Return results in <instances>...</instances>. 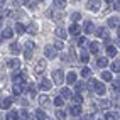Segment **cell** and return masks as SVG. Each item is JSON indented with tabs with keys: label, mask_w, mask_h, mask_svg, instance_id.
Instances as JSON below:
<instances>
[{
	"label": "cell",
	"mask_w": 120,
	"mask_h": 120,
	"mask_svg": "<svg viewBox=\"0 0 120 120\" xmlns=\"http://www.w3.org/2000/svg\"><path fill=\"white\" fill-rule=\"evenodd\" d=\"M75 81H76V73L71 71V73H68V76H66V83L68 85H75Z\"/></svg>",
	"instance_id": "cell-16"
},
{
	"label": "cell",
	"mask_w": 120,
	"mask_h": 120,
	"mask_svg": "<svg viewBox=\"0 0 120 120\" xmlns=\"http://www.w3.org/2000/svg\"><path fill=\"white\" fill-rule=\"evenodd\" d=\"M44 54H46V58H49V59H54L56 58V49L52 46H47L46 49H44Z\"/></svg>",
	"instance_id": "cell-10"
},
{
	"label": "cell",
	"mask_w": 120,
	"mask_h": 120,
	"mask_svg": "<svg viewBox=\"0 0 120 120\" xmlns=\"http://www.w3.org/2000/svg\"><path fill=\"white\" fill-rule=\"evenodd\" d=\"M105 2H112V0H105Z\"/></svg>",
	"instance_id": "cell-50"
},
{
	"label": "cell",
	"mask_w": 120,
	"mask_h": 120,
	"mask_svg": "<svg viewBox=\"0 0 120 120\" xmlns=\"http://www.w3.org/2000/svg\"><path fill=\"white\" fill-rule=\"evenodd\" d=\"M24 5L29 7V9H34L36 7V0H24Z\"/></svg>",
	"instance_id": "cell-36"
},
{
	"label": "cell",
	"mask_w": 120,
	"mask_h": 120,
	"mask_svg": "<svg viewBox=\"0 0 120 120\" xmlns=\"http://www.w3.org/2000/svg\"><path fill=\"white\" fill-rule=\"evenodd\" d=\"M71 19H73V20H75V22H78V20H79V19H81V14H79V12H75V14H73V15H71Z\"/></svg>",
	"instance_id": "cell-44"
},
{
	"label": "cell",
	"mask_w": 120,
	"mask_h": 120,
	"mask_svg": "<svg viewBox=\"0 0 120 120\" xmlns=\"http://www.w3.org/2000/svg\"><path fill=\"white\" fill-rule=\"evenodd\" d=\"M4 2H5V0H0V4H4Z\"/></svg>",
	"instance_id": "cell-49"
},
{
	"label": "cell",
	"mask_w": 120,
	"mask_h": 120,
	"mask_svg": "<svg viewBox=\"0 0 120 120\" xmlns=\"http://www.w3.org/2000/svg\"><path fill=\"white\" fill-rule=\"evenodd\" d=\"M86 7H88L90 10H93V12H98V10H100V0H88Z\"/></svg>",
	"instance_id": "cell-4"
},
{
	"label": "cell",
	"mask_w": 120,
	"mask_h": 120,
	"mask_svg": "<svg viewBox=\"0 0 120 120\" xmlns=\"http://www.w3.org/2000/svg\"><path fill=\"white\" fill-rule=\"evenodd\" d=\"M63 103H64V98H63V97H56V98H54V105H56V107H61Z\"/></svg>",
	"instance_id": "cell-37"
},
{
	"label": "cell",
	"mask_w": 120,
	"mask_h": 120,
	"mask_svg": "<svg viewBox=\"0 0 120 120\" xmlns=\"http://www.w3.org/2000/svg\"><path fill=\"white\" fill-rule=\"evenodd\" d=\"M101 78L105 79V81H112V73H110V71H103V73H101Z\"/></svg>",
	"instance_id": "cell-34"
},
{
	"label": "cell",
	"mask_w": 120,
	"mask_h": 120,
	"mask_svg": "<svg viewBox=\"0 0 120 120\" xmlns=\"http://www.w3.org/2000/svg\"><path fill=\"white\" fill-rule=\"evenodd\" d=\"M2 41H4V37H2V36H0V42H2Z\"/></svg>",
	"instance_id": "cell-48"
},
{
	"label": "cell",
	"mask_w": 120,
	"mask_h": 120,
	"mask_svg": "<svg viewBox=\"0 0 120 120\" xmlns=\"http://www.w3.org/2000/svg\"><path fill=\"white\" fill-rule=\"evenodd\" d=\"M12 79H14L15 83H20V81H24V79H26V71H17V73H14Z\"/></svg>",
	"instance_id": "cell-8"
},
{
	"label": "cell",
	"mask_w": 120,
	"mask_h": 120,
	"mask_svg": "<svg viewBox=\"0 0 120 120\" xmlns=\"http://www.w3.org/2000/svg\"><path fill=\"white\" fill-rule=\"evenodd\" d=\"M7 66H9L10 69H19V68H20V61H19L17 58L9 59V61H7Z\"/></svg>",
	"instance_id": "cell-11"
},
{
	"label": "cell",
	"mask_w": 120,
	"mask_h": 120,
	"mask_svg": "<svg viewBox=\"0 0 120 120\" xmlns=\"http://www.w3.org/2000/svg\"><path fill=\"white\" fill-rule=\"evenodd\" d=\"M12 91H14L15 97H20V95H22V88H20V85H19V83H17V85H14Z\"/></svg>",
	"instance_id": "cell-26"
},
{
	"label": "cell",
	"mask_w": 120,
	"mask_h": 120,
	"mask_svg": "<svg viewBox=\"0 0 120 120\" xmlns=\"http://www.w3.org/2000/svg\"><path fill=\"white\" fill-rule=\"evenodd\" d=\"M118 118V115L117 113H112V112H108V113L105 115V120H117Z\"/></svg>",
	"instance_id": "cell-38"
},
{
	"label": "cell",
	"mask_w": 120,
	"mask_h": 120,
	"mask_svg": "<svg viewBox=\"0 0 120 120\" xmlns=\"http://www.w3.org/2000/svg\"><path fill=\"white\" fill-rule=\"evenodd\" d=\"M110 105H112L110 100H101V101H98V107H100V108H105V110H107Z\"/></svg>",
	"instance_id": "cell-30"
},
{
	"label": "cell",
	"mask_w": 120,
	"mask_h": 120,
	"mask_svg": "<svg viewBox=\"0 0 120 120\" xmlns=\"http://www.w3.org/2000/svg\"><path fill=\"white\" fill-rule=\"evenodd\" d=\"M54 34L58 36L59 39H63V41H64V39H68V34H66V29H64V27H56Z\"/></svg>",
	"instance_id": "cell-9"
},
{
	"label": "cell",
	"mask_w": 120,
	"mask_h": 120,
	"mask_svg": "<svg viewBox=\"0 0 120 120\" xmlns=\"http://www.w3.org/2000/svg\"><path fill=\"white\" fill-rule=\"evenodd\" d=\"M10 52H12V54H19V52H20V46H19L17 42L10 44Z\"/></svg>",
	"instance_id": "cell-25"
},
{
	"label": "cell",
	"mask_w": 120,
	"mask_h": 120,
	"mask_svg": "<svg viewBox=\"0 0 120 120\" xmlns=\"http://www.w3.org/2000/svg\"><path fill=\"white\" fill-rule=\"evenodd\" d=\"M112 71H113V73H118V71H120V64H118V61L112 63Z\"/></svg>",
	"instance_id": "cell-41"
},
{
	"label": "cell",
	"mask_w": 120,
	"mask_h": 120,
	"mask_svg": "<svg viewBox=\"0 0 120 120\" xmlns=\"http://www.w3.org/2000/svg\"><path fill=\"white\" fill-rule=\"evenodd\" d=\"M98 120H105V118H98Z\"/></svg>",
	"instance_id": "cell-51"
},
{
	"label": "cell",
	"mask_w": 120,
	"mask_h": 120,
	"mask_svg": "<svg viewBox=\"0 0 120 120\" xmlns=\"http://www.w3.org/2000/svg\"><path fill=\"white\" fill-rule=\"evenodd\" d=\"M26 26H24V24L22 22H17V24H15V32H19V34H24V32H26Z\"/></svg>",
	"instance_id": "cell-20"
},
{
	"label": "cell",
	"mask_w": 120,
	"mask_h": 120,
	"mask_svg": "<svg viewBox=\"0 0 120 120\" xmlns=\"http://www.w3.org/2000/svg\"><path fill=\"white\" fill-rule=\"evenodd\" d=\"M17 115H19L20 118H24V120H27V118H29V112H27V110H20V112H17Z\"/></svg>",
	"instance_id": "cell-35"
},
{
	"label": "cell",
	"mask_w": 120,
	"mask_h": 120,
	"mask_svg": "<svg viewBox=\"0 0 120 120\" xmlns=\"http://www.w3.org/2000/svg\"><path fill=\"white\" fill-rule=\"evenodd\" d=\"M79 59H81V63H88V59H90V54H88V51H83L81 56H79Z\"/></svg>",
	"instance_id": "cell-32"
},
{
	"label": "cell",
	"mask_w": 120,
	"mask_h": 120,
	"mask_svg": "<svg viewBox=\"0 0 120 120\" xmlns=\"http://www.w3.org/2000/svg\"><path fill=\"white\" fill-rule=\"evenodd\" d=\"M34 117H36V120H46L47 118V115H46V112L44 110H36V113H34Z\"/></svg>",
	"instance_id": "cell-15"
},
{
	"label": "cell",
	"mask_w": 120,
	"mask_h": 120,
	"mask_svg": "<svg viewBox=\"0 0 120 120\" xmlns=\"http://www.w3.org/2000/svg\"><path fill=\"white\" fill-rule=\"evenodd\" d=\"M12 103H14V98L7 97V98H4L2 101H0V108H2V110H9L12 107Z\"/></svg>",
	"instance_id": "cell-5"
},
{
	"label": "cell",
	"mask_w": 120,
	"mask_h": 120,
	"mask_svg": "<svg viewBox=\"0 0 120 120\" xmlns=\"http://www.w3.org/2000/svg\"><path fill=\"white\" fill-rule=\"evenodd\" d=\"M61 97L63 98H71V97H73V93H71V90H69V88H63V91H61Z\"/></svg>",
	"instance_id": "cell-23"
},
{
	"label": "cell",
	"mask_w": 120,
	"mask_h": 120,
	"mask_svg": "<svg viewBox=\"0 0 120 120\" xmlns=\"http://www.w3.org/2000/svg\"><path fill=\"white\" fill-rule=\"evenodd\" d=\"M32 52H34V42H26V46H24V59L26 61H30V58H32Z\"/></svg>",
	"instance_id": "cell-2"
},
{
	"label": "cell",
	"mask_w": 120,
	"mask_h": 120,
	"mask_svg": "<svg viewBox=\"0 0 120 120\" xmlns=\"http://www.w3.org/2000/svg\"><path fill=\"white\" fill-rule=\"evenodd\" d=\"M108 27H118V17H110L108 19Z\"/></svg>",
	"instance_id": "cell-24"
},
{
	"label": "cell",
	"mask_w": 120,
	"mask_h": 120,
	"mask_svg": "<svg viewBox=\"0 0 120 120\" xmlns=\"http://www.w3.org/2000/svg\"><path fill=\"white\" fill-rule=\"evenodd\" d=\"M0 29H2V24H0Z\"/></svg>",
	"instance_id": "cell-52"
},
{
	"label": "cell",
	"mask_w": 120,
	"mask_h": 120,
	"mask_svg": "<svg viewBox=\"0 0 120 120\" xmlns=\"http://www.w3.org/2000/svg\"><path fill=\"white\" fill-rule=\"evenodd\" d=\"M39 2H44V0H39Z\"/></svg>",
	"instance_id": "cell-53"
},
{
	"label": "cell",
	"mask_w": 120,
	"mask_h": 120,
	"mask_svg": "<svg viewBox=\"0 0 120 120\" xmlns=\"http://www.w3.org/2000/svg\"><path fill=\"white\" fill-rule=\"evenodd\" d=\"M97 66L98 68H107L108 66V59L107 58H98L97 59Z\"/></svg>",
	"instance_id": "cell-18"
},
{
	"label": "cell",
	"mask_w": 120,
	"mask_h": 120,
	"mask_svg": "<svg viewBox=\"0 0 120 120\" xmlns=\"http://www.w3.org/2000/svg\"><path fill=\"white\" fill-rule=\"evenodd\" d=\"M88 47H90V52H91V54H97V52L100 51L98 42H90V46H88Z\"/></svg>",
	"instance_id": "cell-19"
},
{
	"label": "cell",
	"mask_w": 120,
	"mask_h": 120,
	"mask_svg": "<svg viewBox=\"0 0 120 120\" xmlns=\"http://www.w3.org/2000/svg\"><path fill=\"white\" fill-rule=\"evenodd\" d=\"M52 47H54V49H56V51H61V49H63V47H64V44H63L61 41H56Z\"/></svg>",
	"instance_id": "cell-40"
},
{
	"label": "cell",
	"mask_w": 120,
	"mask_h": 120,
	"mask_svg": "<svg viewBox=\"0 0 120 120\" xmlns=\"http://www.w3.org/2000/svg\"><path fill=\"white\" fill-rule=\"evenodd\" d=\"M79 32H81V27H79L78 24L75 22L73 26L69 27V34H73V36H79Z\"/></svg>",
	"instance_id": "cell-14"
},
{
	"label": "cell",
	"mask_w": 120,
	"mask_h": 120,
	"mask_svg": "<svg viewBox=\"0 0 120 120\" xmlns=\"http://www.w3.org/2000/svg\"><path fill=\"white\" fill-rule=\"evenodd\" d=\"M71 113H73L75 117H79V115H81V107H79V105H73V107H71Z\"/></svg>",
	"instance_id": "cell-21"
},
{
	"label": "cell",
	"mask_w": 120,
	"mask_h": 120,
	"mask_svg": "<svg viewBox=\"0 0 120 120\" xmlns=\"http://www.w3.org/2000/svg\"><path fill=\"white\" fill-rule=\"evenodd\" d=\"M17 118H19V115H17L15 110H10L9 113H7V117H5V120H17Z\"/></svg>",
	"instance_id": "cell-22"
},
{
	"label": "cell",
	"mask_w": 120,
	"mask_h": 120,
	"mask_svg": "<svg viewBox=\"0 0 120 120\" xmlns=\"http://www.w3.org/2000/svg\"><path fill=\"white\" fill-rule=\"evenodd\" d=\"M83 120H93V115H85Z\"/></svg>",
	"instance_id": "cell-47"
},
{
	"label": "cell",
	"mask_w": 120,
	"mask_h": 120,
	"mask_svg": "<svg viewBox=\"0 0 120 120\" xmlns=\"http://www.w3.org/2000/svg\"><path fill=\"white\" fill-rule=\"evenodd\" d=\"M78 44H79V46H85V44H86V39H85V37H79V39H78Z\"/></svg>",
	"instance_id": "cell-46"
},
{
	"label": "cell",
	"mask_w": 120,
	"mask_h": 120,
	"mask_svg": "<svg viewBox=\"0 0 120 120\" xmlns=\"http://www.w3.org/2000/svg\"><path fill=\"white\" fill-rule=\"evenodd\" d=\"M95 34H97L98 37H101V39H105V41H108V32H107V29H103V27H97Z\"/></svg>",
	"instance_id": "cell-12"
},
{
	"label": "cell",
	"mask_w": 120,
	"mask_h": 120,
	"mask_svg": "<svg viewBox=\"0 0 120 120\" xmlns=\"http://www.w3.org/2000/svg\"><path fill=\"white\" fill-rule=\"evenodd\" d=\"M39 88H41V90H51V88H52V83L49 81V79H47V78H41V83H39Z\"/></svg>",
	"instance_id": "cell-7"
},
{
	"label": "cell",
	"mask_w": 120,
	"mask_h": 120,
	"mask_svg": "<svg viewBox=\"0 0 120 120\" xmlns=\"http://www.w3.org/2000/svg\"><path fill=\"white\" fill-rule=\"evenodd\" d=\"M39 103H41L42 107H46V105H49V98H47L46 95H41V97H39Z\"/></svg>",
	"instance_id": "cell-29"
},
{
	"label": "cell",
	"mask_w": 120,
	"mask_h": 120,
	"mask_svg": "<svg viewBox=\"0 0 120 120\" xmlns=\"http://www.w3.org/2000/svg\"><path fill=\"white\" fill-rule=\"evenodd\" d=\"M46 120H47V118H46Z\"/></svg>",
	"instance_id": "cell-54"
},
{
	"label": "cell",
	"mask_w": 120,
	"mask_h": 120,
	"mask_svg": "<svg viewBox=\"0 0 120 120\" xmlns=\"http://www.w3.org/2000/svg\"><path fill=\"white\" fill-rule=\"evenodd\" d=\"M73 101H75V105H81V101H83V98H81V95L79 93H76V95H73Z\"/></svg>",
	"instance_id": "cell-28"
},
{
	"label": "cell",
	"mask_w": 120,
	"mask_h": 120,
	"mask_svg": "<svg viewBox=\"0 0 120 120\" xmlns=\"http://www.w3.org/2000/svg\"><path fill=\"white\" fill-rule=\"evenodd\" d=\"M12 36H14V30H12L10 27H5V29L2 30V37H4V39H10Z\"/></svg>",
	"instance_id": "cell-17"
},
{
	"label": "cell",
	"mask_w": 120,
	"mask_h": 120,
	"mask_svg": "<svg viewBox=\"0 0 120 120\" xmlns=\"http://www.w3.org/2000/svg\"><path fill=\"white\" fill-rule=\"evenodd\" d=\"M75 85H76V91H78V93H81L85 88H86L85 83H81V81H75Z\"/></svg>",
	"instance_id": "cell-31"
},
{
	"label": "cell",
	"mask_w": 120,
	"mask_h": 120,
	"mask_svg": "<svg viewBox=\"0 0 120 120\" xmlns=\"http://www.w3.org/2000/svg\"><path fill=\"white\" fill-rule=\"evenodd\" d=\"M90 86L93 88V91L97 93V95H103V93L107 91L105 85H103L101 81H97V79H90Z\"/></svg>",
	"instance_id": "cell-1"
},
{
	"label": "cell",
	"mask_w": 120,
	"mask_h": 120,
	"mask_svg": "<svg viewBox=\"0 0 120 120\" xmlns=\"http://www.w3.org/2000/svg\"><path fill=\"white\" fill-rule=\"evenodd\" d=\"M29 32L30 34H36L37 32V26H36V24H30V26H29Z\"/></svg>",
	"instance_id": "cell-43"
},
{
	"label": "cell",
	"mask_w": 120,
	"mask_h": 120,
	"mask_svg": "<svg viewBox=\"0 0 120 120\" xmlns=\"http://www.w3.org/2000/svg\"><path fill=\"white\" fill-rule=\"evenodd\" d=\"M52 81L56 85H63V71H59V69L54 71V73H52Z\"/></svg>",
	"instance_id": "cell-6"
},
{
	"label": "cell",
	"mask_w": 120,
	"mask_h": 120,
	"mask_svg": "<svg viewBox=\"0 0 120 120\" xmlns=\"http://www.w3.org/2000/svg\"><path fill=\"white\" fill-rule=\"evenodd\" d=\"M118 5H120V4H118V0H112V9H113V10H118V9H120Z\"/></svg>",
	"instance_id": "cell-45"
},
{
	"label": "cell",
	"mask_w": 120,
	"mask_h": 120,
	"mask_svg": "<svg viewBox=\"0 0 120 120\" xmlns=\"http://www.w3.org/2000/svg\"><path fill=\"white\" fill-rule=\"evenodd\" d=\"M91 30H93V24H91V22H86V24H85V32L90 34Z\"/></svg>",
	"instance_id": "cell-39"
},
{
	"label": "cell",
	"mask_w": 120,
	"mask_h": 120,
	"mask_svg": "<svg viewBox=\"0 0 120 120\" xmlns=\"http://www.w3.org/2000/svg\"><path fill=\"white\" fill-rule=\"evenodd\" d=\"M91 75V71H90V68H83L81 69V76H85V78H88V76H90Z\"/></svg>",
	"instance_id": "cell-42"
},
{
	"label": "cell",
	"mask_w": 120,
	"mask_h": 120,
	"mask_svg": "<svg viewBox=\"0 0 120 120\" xmlns=\"http://www.w3.org/2000/svg\"><path fill=\"white\" fill-rule=\"evenodd\" d=\"M107 54H108V56H112V58H113V56H117V49H115V46H107Z\"/></svg>",
	"instance_id": "cell-27"
},
{
	"label": "cell",
	"mask_w": 120,
	"mask_h": 120,
	"mask_svg": "<svg viewBox=\"0 0 120 120\" xmlns=\"http://www.w3.org/2000/svg\"><path fill=\"white\" fill-rule=\"evenodd\" d=\"M46 66H47V61L42 58V59H37V63H36V68H34V71H36V75H41L42 71L46 69Z\"/></svg>",
	"instance_id": "cell-3"
},
{
	"label": "cell",
	"mask_w": 120,
	"mask_h": 120,
	"mask_svg": "<svg viewBox=\"0 0 120 120\" xmlns=\"http://www.w3.org/2000/svg\"><path fill=\"white\" fill-rule=\"evenodd\" d=\"M56 117H58L59 120H66V112L64 110H58L56 112Z\"/></svg>",
	"instance_id": "cell-33"
},
{
	"label": "cell",
	"mask_w": 120,
	"mask_h": 120,
	"mask_svg": "<svg viewBox=\"0 0 120 120\" xmlns=\"http://www.w3.org/2000/svg\"><path fill=\"white\" fill-rule=\"evenodd\" d=\"M52 7H54L56 10L64 9V7H66V0H54V2H52Z\"/></svg>",
	"instance_id": "cell-13"
}]
</instances>
